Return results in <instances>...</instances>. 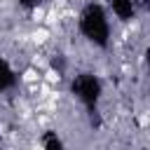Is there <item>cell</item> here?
<instances>
[{"instance_id": "1", "label": "cell", "mask_w": 150, "mask_h": 150, "mask_svg": "<svg viewBox=\"0 0 150 150\" xmlns=\"http://www.w3.org/2000/svg\"><path fill=\"white\" fill-rule=\"evenodd\" d=\"M77 28L82 33V38L98 47L105 49L110 45V19H108V9L101 2H87L77 16Z\"/></svg>"}, {"instance_id": "2", "label": "cell", "mask_w": 150, "mask_h": 150, "mask_svg": "<svg viewBox=\"0 0 150 150\" xmlns=\"http://www.w3.org/2000/svg\"><path fill=\"white\" fill-rule=\"evenodd\" d=\"M70 91H73V96L87 108V112L94 115L96 108H98L101 94H103V82H101V77L94 75V73H77V75L73 77V82H70Z\"/></svg>"}, {"instance_id": "3", "label": "cell", "mask_w": 150, "mask_h": 150, "mask_svg": "<svg viewBox=\"0 0 150 150\" xmlns=\"http://www.w3.org/2000/svg\"><path fill=\"white\" fill-rule=\"evenodd\" d=\"M108 9L120 19V21H134L136 19V12H138V7H136V2L134 0H108Z\"/></svg>"}, {"instance_id": "4", "label": "cell", "mask_w": 150, "mask_h": 150, "mask_svg": "<svg viewBox=\"0 0 150 150\" xmlns=\"http://www.w3.org/2000/svg\"><path fill=\"white\" fill-rule=\"evenodd\" d=\"M16 82H19V75H16V70L12 68V63H9L7 59H0V91L14 89Z\"/></svg>"}, {"instance_id": "5", "label": "cell", "mask_w": 150, "mask_h": 150, "mask_svg": "<svg viewBox=\"0 0 150 150\" xmlns=\"http://www.w3.org/2000/svg\"><path fill=\"white\" fill-rule=\"evenodd\" d=\"M42 150H63V141L56 131H45L42 136Z\"/></svg>"}, {"instance_id": "6", "label": "cell", "mask_w": 150, "mask_h": 150, "mask_svg": "<svg viewBox=\"0 0 150 150\" xmlns=\"http://www.w3.org/2000/svg\"><path fill=\"white\" fill-rule=\"evenodd\" d=\"M16 2H19L23 9H38V7H40L45 0H16Z\"/></svg>"}, {"instance_id": "7", "label": "cell", "mask_w": 150, "mask_h": 150, "mask_svg": "<svg viewBox=\"0 0 150 150\" xmlns=\"http://www.w3.org/2000/svg\"><path fill=\"white\" fill-rule=\"evenodd\" d=\"M134 2H136L138 9H148V5H150V0H134Z\"/></svg>"}]
</instances>
